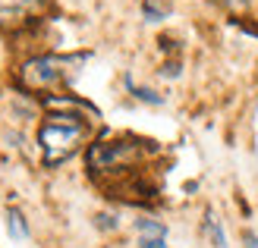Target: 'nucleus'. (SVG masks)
<instances>
[{
    "mask_svg": "<svg viewBox=\"0 0 258 248\" xmlns=\"http://www.w3.org/2000/svg\"><path fill=\"white\" fill-rule=\"evenodd\" d=\"M88 138V123L85 116L73 113H47L44 123L38 126V145H41V160L44 167H57L70 160Z\"/></svg>",
    "mask_w": 258,
    "mask_h": 248,
    "instance_id": "obj_1",
    "label": "nucleus"
},
{
    "mask_svg": "<svg viewBox=\"0 0 258 248\" xmlns=\"http://www.w3.org/2000/svg\"><path fill=\"white\" fill-rule=\"evenodd\" d=\"M85 60H88L85 54H76V57H57V54L32 57V60L22 63L19 82H22V88H29V91L54 88V85H60V82H67L70 75L76 72V66H82Z\"/></svg>",
    "mask_w": 258,
    "mask_h": 248,
    "instance_id": "obj_2",
    "label": "nucleus"
},
{
    "mask_svg": "<svg viewBox=\"0 0 258 248\" xmlns=\"http://www.w3.org/2000/svg\"><path fill=\"white\" fill-rule=\"evenodd\" d=\"M139 141H95L88 148V170L92 173H110V170H126L139 160Z\"/></svg>",
    "mask_w": 258,
    "mask_h": 248,
    "instance_id": "obj_3",
    "label": "nucleus"
},
{
    "mask_svg": "<svg viewBox=\"0 0 258 248\" xmlns=\"http://www.w3.org/2000/svg\"><path fill=\"white\" fill-rule=\"evenodd\" d=\"M44 107L54 110V113L60 110V113H73V116H92V120H101V113L92 107V104H85L79 98H70V95H47Z\"/></svg>",
    "mask_w": 258,
    "mask_h": 248,
    "instance_id": "obj_4",
    "label": "nucleus"
},
{
    "mask_svg": "<svg viewBox=\"0 0 258 248\" xmlns=\"http://www.w3.org/2000/svg\"><path fill=\"white\" fill-rule=\"evenodd\" d=\"M41 7H44V0H0V22L16 25L22 19L35 16Z\"/></svg>",
    "mask_w": 258,
    "mask_h": 248,
    "instance_id": "obj_5",
    "label": "nucleus"
},
{
    "mask_svg": "<svg viewBox=\"0 0 258 248\" xmlns=\"http://www.w3.org/2000/svg\"><path fill=\"white\" fill-rule=\"evenodd\" d=\"M205 236L211 239L214 248H227V236H224V226H221V220H217L211 211L205 214Z\"/></svg>",
    "mask_w": 258,
    "mask_h": 248,
    "instance_id": "obj_6",
    "label": "nucleus"
},
{
    "mask_svg": "<svg viewBox=\"0 0 258 248\" xmlns=\"http://www.w3.org/2000/svg\"><path fill=\"white\" fill-rule=\"evenodd\" d=\"M136 229H139V236H145V239H167V226L158 223V220H148V217L136 220Z\"/></svg>",
    "mask_w": 258,
    "mask_h": 248,
    "instance_id": "obj_7",
    "label": "nucleus"
},
{
    "mask_svg": "<svg viewBox=\"0 0 258 248\" xmlns=\"http://www.w3.org/2000/svg\"><path fill=\"white\" fill-rule=\"evenodd\" d=\"M7 229L13 239H29V226H25V217L19 211H7Z\"/></svg>",
    "mask_w": 258,
    "mask_h": 248,
    "instance_id": "obj_8",
    "label": "nucleus"
},
{
    "mask_svg": "<svg viewBox=\"0 0 258 248\" xmlns=\"http://www.w3.org/2000/svg\"><path fill=\"white\" fill-rule=\"evenodd\" d=\"M126 85H129V91H133L139 101L151 104V107H161V104H164V95H158V91H151V88H139V85H133V79H126Z\"/></svg>",
    "mask_w": 258,
    "mask_h": 248,
    "instance_id": "obj_9",
    "label": "nucleus"
},
{
    "mask_svg": "<svg viewBox=\"0 0 258 248\" xmlns=\"http://www.w3.org/2000/svg\"><path fill=\"white\" fill-rule=\"evenodd\" d=\"M142 13H145V19H148V22H161V19L167 16V7L154 4V0H145V4H142Z\"/></svg>",
    "mask_w": 258,
    "mask_h": 248,
    "instance_id": "obj_10",
    "label": "nucleus"
},
{
    "mask_svg": "<svg viewBox=\"0 0 258 248\" xmlns=\"http://www.w3.org/2000/svg\"><path fill=\"white\" fill-rule=\"evenodd\" d=\"M139 248H167L164 239H145V236H139Z\"/></svg>",
    "mask_w": 258,
    "mask_h": 248,
    "instance_id": "obj_11",
    "label": "nucleus"
},
{
    "mask_svg": "<svg viewBox=\"0 0 258 248\" xmlns=\"http://www.w3.org/2000/svg\"><path fill=\"white\" fill-rule=\"evenodd\" d=\"M242 245H246V248H258V232L246 229V232H242Z\"/></svg>",
    "mask_w": 258,
    "mask_h": 248,
    "instance_id": "obj_12",
    "label": "nucleus"
},
{
    "mask_svg": "<svg viewBox=\"0 0 258 248\" xmlns=\"http://www.w3.org/2000/svg\"><path fill=\"white\" fill-rule=\"evenodd\" d=\"M98 226H101V229H113V226H117V220L107 217V214H101V217H98Z\"/></svg>",
    "mask_w": 258,
    "mask_h": 248,
    "instance_id": "obj_13",
    "label": "nucleus"
}]
</instances>
